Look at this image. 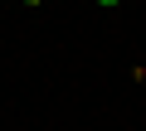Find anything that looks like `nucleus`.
Returning a JSON list of instances; mask_svg holds the SVG:
<instances>
[{
  "mask_svg": "<svg viewBox=\"0 0 146 131\" xmlns=\"http://www.w3.org/2000/svg\"><path fill=\"white\" fill-rule=\"evenodd\" d=\"M98 5H117V0H98Z\"/></svg>",
  "mask_w": 146,
  "mask_h": 131,
  "instance_id": "1",
  "label": "nucleus"
},
{
  "mask_svg": "<svg viewBox=\"0 0 146 131\" xmlns=\"http://www.w3.org/2000/svg\"><path fill=\"white\" fill-rule=\"evenodd\" d=\"M25 5H39V0H25Z\"/></svg>",
  "mask_w": 146,
  "mask_h": 131,
  "instance_id": "2",
  "label": "nucleus"
}]
</instances>
